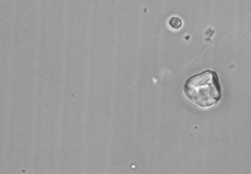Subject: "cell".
Masks as SVG:
<instances>
[{
	"label": "cell",
	"mask_w": 251,
	"mask_h": 174,
	"mask_svg": "<svg viewBox=\"0 0 251 174\" xmlns=\"http://www.w3.org/2000/svg\"><path fill=\"white\" fill-rule=\"evenodd\" d=\"M183 91L189 100L202 108L216 106L223 97L219 77L214 71H204L187 79Z\"/></svg>",
	"instance_id": "obj_1"
}]
</instances>
